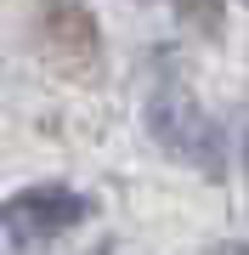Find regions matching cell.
Listing matches in <instances>:
<instances>
[{"label": "cell", "mask_w": 249, "mask_h": 255, "mask_svg": "<svg viewBox=\"0 0 249 255\" xmlns=\"http://www.w3.org/2000/svg\"><path fill=\"white\" fill-rule=\"evenodd\" d=\"M148 130L153 142L175 153L181 164H198L204 176H221L227 170V147H221V130H215V119L193 102V91H181V85H165L153 102H148Z\"/></svg>", "instance_id": "6da1fadb"}, {"label": "cell", "mask_w": 249, "mask_h": 255, "mask_svg": "<svg viewBox=\"0 0 249 255\" xmlns=\"http://www.w3.org/2000/svg\"><path fill=\"white\" fill-rule=\"evenodd\" d=\"M85 216H91V204L80 193H68V187H23V193H11L0 204V227L17 244H46V238L80 227Z\"/></svg>", "instance_id": "7a4b0ae2"}, {"label": "cell", "mask_w": 249, "mask_h": 255, "mask_svg": "<svg viewBox=\"0 0 249 255\" xmlns=\"http://www.w3.org/2000/svg\"><path fill=\"white\" fill-rule=\"evenodd\" d=\"M46 40L68 51H91L96 46V23L85 11V0H46Z\"/></svg>", "instance_id": "3957f363"}, {"label": "cell", "mask_w": 249, "mask_h": 255, "mask_svg": "<svg viewBox=\"0 0 249 255\" xmlns=\"http://www.w3.org/2000/svg\"><path fill=\"white\" fill-rule=\"evenodd\" d=\"M181 17L198 23L204 34H221V0H181Z\"/></svg>", "instance_id": "277c9868"}, {"label": "cell", "mask_w": 249, "mask_h": 255, "mask_svg": "<svg viewBox=\"0 0 249 255\" xmlns=\"http://www.w3.org/2000/svg\"><path fill=\"white\" fill-rule=\"evenodd\" d=\"M210 255H249V244H215Z\"/></svg>", "instance_id": "5b68a950"}, {"label": "cell", "mask_w": 249, "mask_h": 255, "mask_svg": "<svg viewBox=\"0 0 249 255\" xmlns=\"http://www.w3.org/2000/svg\"><path fill=\"white\" fill-rule=\"evenodd\" d=\"M244 153H249V119H244Z\"/></svg>", "instance_id": "8992f818"}]
</instances>
